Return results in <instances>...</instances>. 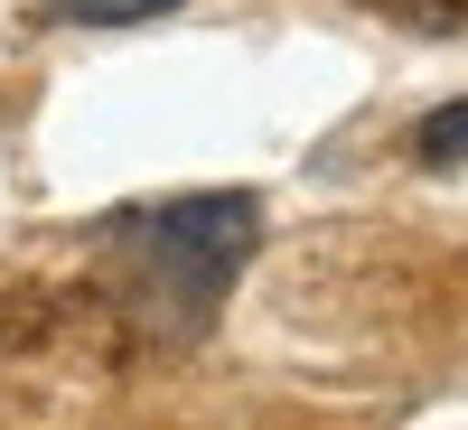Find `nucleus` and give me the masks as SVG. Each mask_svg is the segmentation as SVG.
<instances>
[{
	"mask_svg": "<svg viewBox=\"0 0 468 430\" xmlns=\"http://www.w3.org/2000/svg\"><path fill=\"white\" fill-rule=\"evenodd\" d=\"M253 244H262V206L244 187H216V197H160V206L112 215L94 234V262L132 346H197L225 290L244 281Z\"/></svg>",
	"mask_w": 468,
	"mask_h": 430,
	"instance_id": "1",
	"label": "nucleus"
},
{
	"mask_svg": "<svg viewBox=\"0 0 468 430\" xmlns=\"http://www.w3.org/2000/svg\"><path fill=\"white\" fill-rule=\"evenodd\" d=\"M178 0H48V10H28L37 28H132V19H169Z\"/></svg>",
	"mask_w": 468,
	"mask_h": 430,
	"instance_id": "2",
	"label": "nucleus"
},
{
	"mask_svg": "<svg viewBox=\"0 0 468 430\" xmlns=\"http://www.w3.org/2000/svg\"><path fill=\"white\" fill-rule=\"evenodd\" d=\"M412 150H421V169H459V160H468V103L431 112V122L412 131Z\"/></svg>",
	"mask_w": 468,
	"mask_h": 430,
	"instance_id": "3",
	"label": "nucleus"
},
{
	"mask_svg": "<svg viewBox=\"0 0 468 430\" xmlns=\"http://www.w3.org/2000/svg\"><path fill=\"white\" fill-rule=\"evenodd\" d=\"M384 19H412V28H459V10L468 0H375Z\"/></svg>",
	"mask_w": 468,
	"mask_h": 430,
	"instance_id": "4",
	"label": "nucleus"
}]
</instances>
